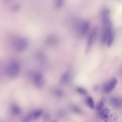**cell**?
Here are the masks:
<instances>
[{"mask_svg": "<svg viewBox=\"0 0 122 122\" xmlns=\"http://www.w3.org/2000/svg\"><path fill=\"white\" fill-rule=\"evenodd\" d=\"M34 82L37 86L41 87L43 84V79L42 76L40 74L36 75L34 78Z\"/></svg>", "mask_w": 122, "mask_h": 122, "instance_id": "8", "label": "cell"}, {"mask_svg": "<svg viewBox=\"0 0 122 122\" xmlns=\"http://www.w3.org/2000/svg\"><path fill=\"white\" fill-rule=\"evenodd\" d=\"M86 102L87 105L92 109H93L94 108V102L93 100V99L91 97H88L86 99Z\"/></svg>", "mask_w": 122, "mask_h": 122, "instance_id": "12", "label": "cell"}, {"mask_svg": "<svg viewBox=\"0 0 122 122\" xmlns=\"http://www.w3.org/2000/svg\"><path fill=\"white\" fill-rule=\"evenodd\" d=\"M20 70V65L17 62L10 63L6 68V73L10 77H15Z\"/></svg>", "mask_w": 122, "mask_h": 122, "instance_id": "1", "label": "cell"}, {"mask_svg": "<svg viewBox=\"0 0 122 122\" xmlns=\"http://www.w3.org/2000/svg\"><path fill=\"white\" fill-rule=\"evenodd\" d=\"M105 102H106L105 98H104V97L102 98L100 102H99V103L98 104V105L96 106V110L98 111H99L100 110L103 108L104 106V105H105Z\"/></svg>", "mask_w": 122, "mask_h": 122, "instance_id": "11", "label": "cell"}, {"mask_svg": "<svg viewBox=\"0 0 122 122\" xmlns=\"http://www.w3.org/2000/svg\"><path fill=\"white\" fill-rule=\"evenodd\" d=\"M117 83L116 78H112L108 81L103 87V91L105 93H109L114 89Z\"/></svg>", "mask_w": 122, "mask_h": 122, "instance_id": "3", "label": "cell"}, {"mask_svg": "<svg viewBox=\"0 0 122 122\" xmlns=\"http://www.w3.org/2000/svg\"><path fill=\"white\" fill-rule=\"evenodd\" d=\"M101 19H102V24L111 20L110 11L109 10L106 9L102 11V16H101Z\"/></svg>", "mask_w": 122, "mask_h": 122, "instance_id": "7", "label": "cell"}, {"mask_svg": "<svg viewBox=\"0 0 122 122\" xmlns=\"http://www.w3.org/2000/svg\"><path fill=\"white\" fill-rule=\"evenodd\" d=\"M111 103L114 106L116 107L120 106L122 104V100L118 98L113 97L111 99Z\"/></svg>", "mask_w": 122, "mask_h": 122, "instance_id": "10", "label": "cell"}, {"mask_svg": "<svg viewBox=\"0 0 122 122\" xmlns=\"http://www.w3.org/2000/svg\"><path fill=\"white\" fill-rule=\"evenodd\" d=\"M97 29L96 28H94L90 33L88 39L87 48H86L87 52H89V51L91 49L92 45L95 42L96 38L97 37Z\"/></svg>", "mask_w": 122, "mask_h": 122, "instance_id": "2", "label": "cell"}, {"mask_svg": "<svg viewBox=\"0 0 122 122\" xmlns=\"http://www.w3.org/2000/svg\"><path fill=\"white\" fill-rule=\"evenodd\" d=\"M89 29V24L87 22H82L79 26V32L80 35H85Z\"/></svg>", "mask_w": 122, "mask_h": 122, "instance_id": "6", "label": "cell"}, {"mask_svg": "<svg viewBox=\"0 0 122 122\" xmlns=\"http://www.w3.org/2000/svg\"><path fill=\"white\" fill-rule=\"evenodd\" d=\"M28 45L27 41L24 39H19L16 43V49L19 51H24Z\"/></svg>", "mask_w": 122, "mask_h": 122, "instance_id": "5", "label": "cell"}, {"mask_svg": "<svg viewBox=\"0 0 122 122\" xmlns=\"http://www.w3.org/2000/svg\"><path fill=\"white\" fill-rule=\"evenodd\" d=\"M98 112V115L100 119L105 121H108L110 115L111 114V112L109 109L103 108Z\"/></svg>", "mask_w": 122, "mask_h": 122, "instance_id": "4", "label": "cell"}, {"mask_svg": "<svg viewBox=\"0 0 122 122\" xmlns=\"http://www.w3.org/2000/svg\"><path fill=\"white\" fill-rule=\"evenodd\" d=\"M78 91L80 93H81V94H82L85 95V94H87V92H86V91L85 89H83V88H79L78 90Z\"/></svg>", "mask_w": 122, "mask_h": 122, "instance_id": "13", "label": "cell"}, {"mask_svg": "<svg viewBox=\"0 0 122 122\" xmlns=\"http://www.w3.org/2000/svg\"><path fill=\"white\" fill-rule=\"evenodd\" d=\"M114 35L113 32L112 31L111 33V34L109 35V36L107 39V42H106L107 45L108 47L111 46L114 42Z\"/></svg>", "mask_w": 122, "mask_h": 122, "instance_id": "9", "label": "cell"}]
</instances>
